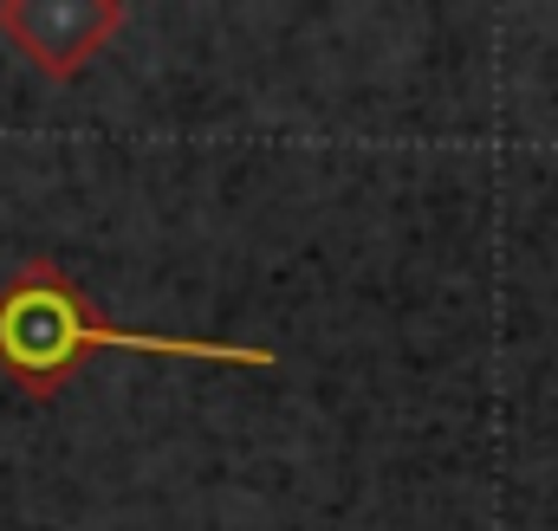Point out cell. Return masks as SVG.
I'll use <instances>...</instances> for the list:
<instances>
[{"mask_svg": "<svg viewBox=\"0 0 558 531\" xmlns=\"http://www.w3.org/2000/svg\"><path fill=\"white\" fill-rule=\"evenodd\" d=\"M124 26V0H0V39L46 78H78Z\"/></svg>", "mask_w": 558, "mask_h": 531, "instance_id": "cell-2", "label": "cell"}, {"mask_svg": "<svg viewBox=\"0 0 558 531\" xmlns=\"http://www.w3.org/2000/svg\"><path fill=\"white\" fill-rule=\"evenodd\" d=\"M92 350H143V357H182V363H228V370H279L267 344H221V337H162L111 324L78 279L59 260H26L0 285V376L33 402H52Z\"/></svg>", "mask_w": 558, "mask_h": 531, "instance_id": "cell-1", "label": "cell"}]
</instances>
